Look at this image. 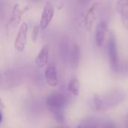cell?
Returning a JSON list of instances; mask_svg holds the SVG:
<instances>
[{"mask_svg": "<svg viewBox=\"0 0 128 128\" xmlns=\"http://www.w3.org/2000/svg\"><path fill=\"white\" fill-rule=\"evenodd\" d=\"M46 104L50 111L56 114H59L60 110L66 104V98L62 93L54 92L46 98Z\"/></svg>", "mask_w": 128, "mask_h": 128, "instance_id": "6da1fadb", "label": "cell"}, {"mask_svg": "<svg viewBox=\"0 0 128 128\" xmlns=\"http://www.w3.org/2000/svg\"><path fill=\"white\" fill-rule=\"evenodd\" d=\"M28 8H22L20 7L18 4H15L10 14V17L9 20V22L6 26L7 28V34H13V32L17 28L18 26L20 25V22L21 21L22 16L26 13V10H28Z\"/></svg>", "mask_w": 128, "mask_h": 128, "instance_id": "7a4b0ae2", "label": "cell"}, {"mask_svg": "<svg viewBox=\"0 0 128 128\" xmlns=\"http://www.w3.org/2000/svg\"><path fill=\"white\" fill-rule=\"evenodd\" d=\"M54 13H55V8L53 4L51 2H46L44 7L43 12L39 22V26L40 29L44 30L49 26L54 16Z\"/></svg>", "mask_w": 128, "mask_h": 128, "instance_id": "3957f363", "label": "cell"}, {"mask_svg": "<svg viewBox=\"0 0 128 128\" xmlns=\"http://www.w3.org/2000/svg\"><path fill=\"white\" fill-rule=\"evenodd\" d=\"M28 29V27L26 22H22L20 26L14 41V48L18 52H23L26 48L27 42Z\"/></svg>", "mask_w": 128, "mask_h": 128, "instance_id": "277c9868", "label": "cell"}, {"mask_svg": "<svg viewBox=\"0 0 128 128\" xmlns=\"http://www.w3.org/2000/svg\"><path fill=\"white\" fill-rule=\"evenodd\" d=\"M108 56L111 68L116 70L118 68V50L116 40L114 35H112L108 42Z\"/></svg>", "mask_w": 128, "mask_h": 128, "instance_id": "5b68a950", "label": "cell"}, {"mask_svg": "<svg viewBox=\"0 0 128 128\" xmlns=\"http://www.w3.org/2000/svg\"><path fill=\"white\" fill-rule=\"evenodd\" d=\"M49 54H50V47L48 44H45L42 46L40 52H38L36 58L35 64L38 68H43L46 67L49 61Z\"/></svg>", "mask_w": 128, "mask_h": 128, "instance_id": "8992f818", "label": "cell"}, {"mask_svg": "<svg viewBox=\"0 0 128 128\" xmlns=\"http://www.w3.org/2000/svg\"><path fill=\"white\" fill-rule=\"evenodd\" d=\"M45 79L47 84L51 87H56L58 84V73L55 66L49 65L45 70Z\"/></svg>", "mask_w": 128, "mask_h": 128, "instance_id": "52a82bcc", "label": "cell"}, {"mask_svg": "<svg viewBox=\"0 0 128 128\" xmlns=\"http://www.w3.org/2000/svg\"><path fill=\"white\" fill-rule=\"evenodd\" d=\"M107 32V25L104 21H100L96 28V34H95V40L96 44L98 46H102L104 42L106 34Z\"/></svg>", "mask_w": 128, "mask_h": 128, "instance_id": "ba28073f", "label": "cell"}, {"mask_svg": "<svg viewBox=\"0 0 128 128\" xmlns=\"http://www.w3.org/2000/svg\"><path fill=\"white\" fill-rule=\"evenodd\" d=\"M117 8L123 26L128 29V1H119L117 2Z\"/></svg>", "mask_w": 128, "mask_h": 128, "instance_id": "9c48e42d", "label": "cell"}, {"mask_svg": "<svg viewBox=\"0 0 128 128\" xmlns=\"http://www.w3.org/2000/svg\"><path fill=\"white\" fill-rule=\"evenodd\" d=\"M98 5V3H94V4L92 5V7L88 9V10L87 11L86 16H85V24L86 26V28L88 29H91L92 27V24L94 21V18H95V11H96V8Z\"/></svg>", "mask_w": 128, "mask_h": 128, "instance_id": "30bf717a", "label": "cell"}, {"mask_svg": "<svg viewBox=\"0 0 128 128\" xmlns=\"http://www.w3.org/2000/svg\"><path fill=\"white\" fill-rule=\"evenodd\" d=\"M68 91L74 95L77 96L80 94V81L76 79V78H74L72 79L69 83H68Z\"/></svg>", "mask_w": 128, "mask_h": 128, "instance_id": "8fae6325", "label": "cell"}, {"mask_svg": "<svg viewBox=\"0 0 128 128\" xmlns=\"http://www.w3.org/2000/svg\"><path fill=\"white\" fill-rule=\"evenodd\" d=\"M77 128H98V124L95 120L87 118L82 120L77 126Z\"/></svg>", "mask_w": 128, "mask_h": 128, "instance_id": "7c38bea8", "label": "cell"}, {"mask_svg": "<svg viewBox=\"0 0 128 128\" xmlns=\"http://www.w3.org/2000/svg\"><path fill=\"white\" fill-rule=\"evenodd\" d=\"M39 30H40L39 25H36L34 26L33 30H32V40L34 42L37 40V38H38V36L39 34Z\"/></svg>", "mask_w": 128, "mask_h": 128, "instance_id": "4fadbf2b", "label": "cell"}, {"mask_svg": "<svg viewBox=\"0 0 128 128\" xmlns=\"http://www.w3.org/2000/svg\"><path fill=\"white\" fill-rule=\"evenodd\" d=\"M94 104L96 106L97 109H100L101 106H102V102H101V100L100 98L98 97V96H94Z\"/></svg>", "mask_w": 128, "mask_h": 128, "instance_id": "5bb4252c", "label": "cell"}, {"mask_svg": "<svg viewBox=\"0 0 128 128\" xmlns=\"http://www.w3.org/2000/svg\"><path fill=\"white\" fill-rule=\"evenodd\" d=\"M100 128H116L114 124L112 123H110V122H107V123H105L104 125L101 126Z\"/></svg>", "mask_w": 128, "mask_h": 128, "instance_id": "9a60e30c", "label": "cell"}, {"mask_svg": "<svg viewBox=\"0 0 128 128\" xmlns=\"http://www.w3.org/2000/svg\"><path fill=\"white\" fill-rule=\"evenodd\" d=\"M2 113H1V112H0V124H1V122H2Z\"/></svg>", "mask_w": 128, "mask_h": 128, "instance_id": "2e32d148", "label": "cell"}]
</instances>
